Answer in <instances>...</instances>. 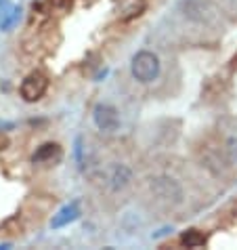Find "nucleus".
<instances>
[{"label":"nucleus","mask_w":237,"mask_h":250,"mask_svg":"<svg viewBox=\"0 0 237 250\" xmlns=\"http://www.w3.org/2000/svg\"><path fill=\"white\" fill-rule=\"evenodd\" d=\"M19 13H21V11H19L17 6H15V9H13V11L9 13V15L4 17V21H0V30H11V27L17 23V19H19Z\"/></svg>","instance_id":"11"},{"label":"nucleus","mask_w":237,"mask_h":250,"mask_svg":"<svg viewBox=\"0 0 237 250\" xmlns=\"http://www.w3.org/2000/svg\"><path fill=\"white\" fill-rule=\"evenodd\" d=\"M180 13L195 23H212L216 17V11L210 0H183Z\"/></svg>","instance_id":"3"},{"label":"nucleus","mask_w":237,"mask_h":250,"mask_svg":"<svg viewBox=\"0 0 237 250\" xmlns=\"http://www.w3.org/2000/svg\"><path fill=\"white\" fill-rule=\"evenodd\" d=\"M78 217H80V204L78 202H72V204L63 206L57 214H55L53 221H51V227H55V229L65 227L67 223H72V221H76Z\"/></svg>","instance_id":"8"},{"label":"nucleus","mask_w":237,"mask_h":250,"mask_svg":"<svg viewBox=\"0 0 237 250\" xmlns=\"http://www.w3.org/2000/svg\"><path fill=\"white\" fill-rule=\"evenodd\" d=\"M180 244L187 246V248H199L206 244V235L198 231V229H189V231H185L180 235Z\"/></svg>","instance_id":"10"},{"label":"nucleus","mask_w":237,"mask_h":250,"mask_svg":"<svg viewBox=\"0 0 237 250\" xmlns=\"http://www.w3.org/2000/svg\"><path fill=\"white\" fill-rule=\"evenodd\" d=\"M51 4H53V9H55V11L67 13V11L74 6V0H51Z\"/></svg>","instance_id":"12"},{"label":"nucleus","mask_w":237,"mask_h":250,"mask_svg":"<svg viewBox=\"0 0 237 250\" xmlns=\"http://www.w3.org/2000/svg\"><path fill=\"white\" fill-rule=\"evenodd\" d=\"M145 11V0H128L126 6L122 9V21H132Z\"/></svg>","instance_id":"9"},{"label":"nucleus","mask_w":237,"mask_h":250,"mask_svg":"<svg viewBox=\"0 0 237 250\" xmlns=\"http://www.w3.org/2000/svg\"><path fill=\"white\" fill-rule=\"evenodd\" d=\"M82 2H84V4H86V6H93V4H95V2H97V0H82Z\"/></svg>","instance_id":"16"},{"label":"nucleus","mask_w":237,"mask_h":250,"mask_svg":"<svg viewBox=\"0 0 237 250\" xmlns=\"http://www.w3.org/2000/svg\"><path fill=\"white\" fill-rule=\"evenodd\" d=\"M6 145H9V137H6V135H2V133H0V151H2V149L6 147Z\"/></svg>","instance_id":"15"},{"label":"nucleus","mask_w":237,"mask_h":250,"mask_svg":"<svg viewBox=\"0 0 237 250\" xmlns=\"http://www.w3.org/2000/svg\"><path fill=\"white\" fill-rule=\"evenodd\" d=\"M227 151H229V156H231V160L237 164V137H231L227 141Z\"/></svg>","instance_id":"14"},{"label":"nucleus","mask_w":237,"mask_h":250,"mask_svg":"<svg viewBox=\"0 0 237 250\" xmlns=\"http://www.w3.org/2000/svg\"><path fill=\"white\" fill-rule=\"evenodd\" d=\"M105 179H107V185L111 191H122L132 181V170L126 164H114V166H109Z\"/></svg>","instance_id":"6"},{"label":"nucleus","mask_w":237,"mask_h":250,"mask_svg":"<svg viewBox=\"0 0 237 250\" xmlns=\"http://www.w3.org/2000/svg\"><path fill=\"white\" fill-rule=\"evenodd\" d=\"M93 120L95 126L101 130V133H116L120 128V114L114 105H107V103H99L93 112Z\"/></svg>","instance_id":"5"},{"label":"nucleus","mask_w":237,"mask_h":250,"mask_svg":"<svg viewBox=\"0 0 237 250\" xmlns=\"http://www.w3.org/2000/svg\"><path fill=\"white\" fill-rule=\"evenodd\" d=\"M46 88H48V78L42 72H32L30 76H25V80L21 82L19 93H21L23 101L34 103V101H38L40 97H44Z\"/></svg>","instance_id":"4"},{"label":"nucleus","mask_w":237,"mask_h":250,"mask_svg":"<svg viewBox=\"0 0 237 250\" xmlns=\"http://www.w3.org/2000/svg\"><path fill=\"white\" fill-rule=\"evenodd\" d=\"M151 196L166 206H177L183 202V187L172 177H153L149 181Z\"/></svg>","instance_id":"1"},{"label":"nucleus","mask_w":237,"mask_h":250,"mask_svg":"<svg viewBox=\"0 0 237 250\" xmlns=\"http://www.w3.org/2000/svg\"><path fill=\"white\" fill-rule=\"evenodd\" d=\"M159 59L156 53L151 51H138L135 57H132L130 63V72L135 76V80L143 82V84H149L159 76Z\"/></svg>","instance_id":"2"},{"label":"nucleus","mask_w":237,"mask_h":250,"mask_svg":"<svg viewBox=\"0 0 237 250\" xmlns=\"http://www.w3.org/2000/svg\"><path fill=\"white\" fill-rule=\"evenodd\" d=\"M13 9H15V6H13L11 0H0V21H4V17L9 15Z\"/></svg>","instance_id":"13"},{"label":"nucleus","mask_w":237,"mask_h":250,"mask_svg":"<svg viewBox=\"0 0 237 250\" xmlns=\"http://www.w3.org/2000/svg\"><path fill=\"white\" fill-rule=\"evenodd\" d=\"M61 160V147L57 143H44L36 149V154L32 156L34 164H53Z\"/></svg>","instance_id":"7"}]
</instances>
